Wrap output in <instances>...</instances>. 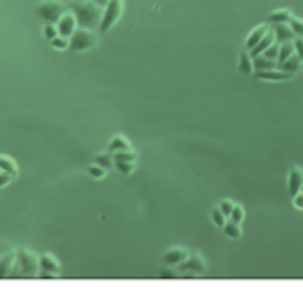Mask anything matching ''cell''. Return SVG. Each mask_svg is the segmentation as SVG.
<instances>
[{
    "label": "cell",
    "mask_w": 303,
    "mask_h": 287,
    "mask_svg": "<svg viewBox=\"0 0 303 287\" xmlns=\"http://www.w3.org/2000/svg\"><path fill=\"white\" fill-rule=\"evenodd\" d=\"M38 277H43V279H57V277H61V275H57V273H51V271H45V269H38V273H36Z\"/></svg>",
    "instance_id": "74e56055"
},
{
    "label": "cell",
    "mask_w": 303,
    "mask_h": 287,
    "mask_svg": "<svg viewBox=\"0 0 303 287\" xmlns=\"http://www.w3.org/2000/svg\"><path fill=\"white\" fill-rule=\"evenodd\" d=\"M303 188V170L299 166H293L289 170V176H287V190L289 194H297Z\"/></svg>",
    "instance_id": "30bf717a"
},
{
    "label": "cell",
    "mask_w": 303,
    "mask_h": 287,
    "mask_svg": "<svg viewBox=\"0 0 303 287\" xmlns=\"http://www.w3.org/2000/svg\"><path fill=\"white\" fill-rule=\"evenodd\" d=\"M291 10L287 8H279V10H273L269 16H267V25L273 27V25H287L291 21Z\"/></svg>",
    "instance_id": "5bb4252c"
},
{
    "label": "cell",
    "mask_w": 303,
    "mask_h": 287,
    "mask_svg": "<svg viewBox=\"0 0 303 287\" xmlns=\"http://www.w3.org/2000/svg\"><path fill=\"white\" fill-rule=\"evenodd\" d=\"M95 164H99L101 168H105V170H111L115 164H113V154L111 152H103V154H97L95 158H93Z\"/></svg>",
    "instance_id": "cb8c5ba5"
},
{
    "label": "cell",
    "mask_w": 303,
    "mask_h": 287,
    "mask_svg": "<svg viewBox=\"0 0 303 287\" xmlns=\"http://www.w3.org/2000/svg\"><path fill=\"white\" fill-rule=\"evenodd\" d=\"M99 41L97 32L91 31V29H81L77 27V31L69 36V51H87L91 47H95Z\"/></svg>",
    "instance_id": "3957f363"
},
{
    "label": "cell",
    "mask_w": 303,
    "mask_h": 287,
    "mask_svg": "<svg viewBox=\"0 0 303 287\" xmlns=\"http://www.w3.org/2000/svg\"><path fill=\"white\" fill-rule=\"evenodd\" d=\"M65 6L59 2V0H43L38 6H36V14L43 23H51V25H57L59 18L65 14Z\"/></svg>",
    "instance_id": "5b68a950"
},
{
    "label": "cell",
    "mask_w": 303,
    "mask_h": 287,
    "mask_svg": "<svg viewBox=\"0 0 303 287\" xmlns=\"http://www.w3.org/2000/svg\"><path fill=\"white\" fill-rule=\"evenodd\" d=\"M293 206L297 211H303V190H299L297 194H293Z\"/></svg>",
    "instance_id": "d590c367"
},
{
    "label": "cell",
    "mask_w": 303,
    "mask_h": 287,
    "mask_svg": "<svg viewBox=\"0 0 303 287\" xmlns=\"http://www.w3.org/2000/svg\"><path fill=\"white\" fill-rule=\"evenodd\" d=\"M289 29L293 31L295 36H303V18H297V16H291V21L287 23Z\"/></svg>",
    "instance_id": "484cf974"
},
{
    "label": "cell",
    "mask_w": 303,
    "mask_h": 287,
    "mask_svg": "<svg viewBox=\"0 0 303 287\" xmlns=\"http://www.w3.org/2000/svg\"><path fill=\"white\" fill-rule=\"evenodd\" d=\"M218 208H220V211H223V215L229 219V217H231V213H233V208H235V202H233L231 198H225V200H220V202H218Z\"/></svg>",
    "instance_id": "f546056e"
},
{
    "label": "cell",
    "mask_w": 303,
    "mask_h": 287,
    "mask_svg": "<svg viewBox=\"0 0 303 287\" xmlns=\"http://www.w3.org/2000/svg\"><path fill=\"white\" fill-rule=\"evenodd\" d=\"M253 67H255V71H267V69H275L277 61H271L267 57L259 55V57H253Z\"/></svg>",
    "instance_id": "ffe728a7"
},
{
    "label": "cell",
    "mask_w": 303,
    "mask_h": 287,
    "mask_svg": "<svg viewBox=\"0 0 303 287\" xmlns=\"http://www.w3.org/2000/svg\"><path fill=\"white\" fill-rule=\"evenodd\" d=\"M49 45L53 47V49H57V51H65V49H69V39H65V36H55L53 41H49Z\"/></svg>",
    "instance_id": "83f0119b"
},
{
    "label": "cell",
    "mask_w": 303,
    "mask_h": 287,
    "mask_svg": "<svg viewBox=\"0 0 303 287\" xmlns=\"http://www.w3.org/2000/svg\"><path fill=\"white\" fill-rule=\"evenodd\" d=\"M229 221H233V223H236V224H240L243 221H245V208H243L240 204H235V208H233Z\"/></svg>",
    "instance_id": "f1b7e54d"
},
{
    "label": "cell",
    "mask_w": 303,
    "mask_h": 287,
    "mask_svg": "<svg viewBox=\"0 0 303 287\" xmlns=\"http://www.w3.org/2000/svg\"><path fill=\"white\" fill-rule=\"evenodd\" d=\"M301 67H303V63L299 61V57L293 53L289 59H285L283 63L279 65V69H283V71H287V73H291V75H295V73H299L301 71Z\"/></svg>",
    "instance_id": "d6986e66"
},
{
    "label": "cell",
    "mask_w": 303,
    "mask_h": 287,
    "mask_svg": "<svg viewBox=\"0 0 303 287\" xmlns=\"http://www.w3.org/2000/svg\"><path fill=\"white\" fill-rule=\"evenodd\" d=\"M210 221H212V224H214V226L223 228V226H225V223H227L229 219H227V217L223 215V211H220L218 206H214V208L210 211Z\"/></svg>",
    "instance_id": "d4e9b609"
},
{
    "label": "cell",
    "mask_w": 303,
    "mask_h": 287,
    "mask_svg": "<svg viewBox=\"0 0 303 287\" xmlns=\"http://www.w3.org/2000/svg\"><path fill=\"white\" fill-rule=\"evenodd\" d=\"M69 10L77 18V27L81 29H99L103 8L93 0H69Z\"/></svg>",
    "instance_id": "6da1fadb"
},
{
    "label": "cell",
    "mask_w": 303,
    "mask_h": 287,
    "mask_svg": "<svg viewBox=\"0 0 303 287\" xmlns=\"http://www.w3.org/2000/svg\"><path fill=\"white\" fill-rule=\"evenodd\" d=\"M93 2H97V4H99L101 8H105V4H107L109 0H93Z\"/></svg>",
    "instance_id": "f35d334b"
},
{
    "label": "cell",
    "mask_w": 303,
    "mask_h": 287,
    "mask_svg": "<svg viewBox=\"0 0 303 287\" xmlns=\"http://www.w3.org/2000/svg\"><path fill=\"white\" fill-rule=\"evenodd\" d=\"M38 273V257H34L31 251L27 249H21L16 251V259H14V265H12V271H10V277H34Z\"/></svg>",
    "instance_id": "7a4b0ae2"
},
{
    "label": "cell",
    "mask_w": 303,
    "mask_h": 287,
    "mask_svg": "<svg viewBox=\"0 0 303 287\" xmlns=\"http://www.w3.org/2000/svg\"><path fill=\"white\" fill-rule=\"evenodd\" d=\"M301 190H303V188H301Z\"/></svg>",
    "instance_id": "60d3db41"
},
{
    "label": "cell",
    "mask_w": 303,
    "mask_h": 287,
    "mask_svg": "<svg viewBox=\"0 0 303 287\" xmlns=\"http://www.w3.org/2000/svg\"><path fill=\"white\" fill-rule=\"evenodd\" d=\"M43 34L47 41H53L55 36H59V31H57V25H51V23H45V29H43Z\"/></svg>",
    "instance_id": "d6a6232c"
},
{
    "label": "cell",
    "mask_w": 303,
    "mask_h": 287,
    "mask_svg": "<svg viewBox=\"0 0 303 287\" xmlns=\"http://www.w3.org/2000/svg\"><path fill=\"white\" fill-rule=\"evenodd\" d=\"M14 259H16V253H6V255L0 257V279L10 277V271H12Z\"/></svg>",
    "instance_id": "ac0fdd59"
},
{
    "label": "cell",
    "mask_w": 303,
    "mask_h": 287,
    "mask_svg": "<svg viewBox=\"0 0 303 287\" xmlns=\"http://www.w3.org/2000/svg\"><path fill=\"white\" fill-rule=\"evenodd\" d=\"M65 2H69V0H65Z\"/></svg>",
    "instance_id": "ab89813d"
},
{
    "label": "cell",
    "mask_w": 303,
    "mask_h": 287,
    "mask_svg": "<svg viewBox=\"0 0 303 287\" xmlns=\"http://www.w3.org/2000/svg\"><path fill=\"white\" fill-rule=\"evenodd\" d=\"M12 178H14L12 174H8V172H2V170H0V188H2V186H6V184H10V182H12Z\"/></svg>",
    "instance_id": "8d00e7d4"
},
{
    "label": "cell",
    "mask_w": 303,
    "mask_h": 287,
    "mask_svg": "<svg viewBox=\"0 0 303 287\" xmlns=\"http://www.w3.org/2000/svg\"><path fill=\"white\" fill-rule=\"evenodd\" d=\"M57 31H59L61 36H65V39H69L73 32L77 31V18H75V14H73L71 10L65 12V14L59 18V23H57Z\"/></svg>",
    "instance_id": "52a82bcc"
},
{
    "label": "cell",
    "mask_w": 303,
    "mask_h": 287,
    "mask_svg": "<svg viewBox=\"0 0 303 287\" xmlns=\"http://www.w3.org/2000/svg\"><path fill=\"white\" fill-rule=\"evenodd\" d=\"M87 172H89V174H91L95 180H103V178H105V174H107V170H105V168H101L99 164H95V162H93V164L87 168Z\"/></svg>",
    "instance_id": "4316f807"
},
{
    "label": "cell",
    "mask_w": 303,
    "mask_h": 287,
    "mask_svg": "<svg viewBox=\"0 0 303 287\" xmlns=\"http://www.w3.org/2000/svg\"><path fill=\"white\" fill-rule=\"evenodd\" d=\"M253 75H255L257 79H261V81H287V79L293 77L291 73H287V71H283V69H279V67L267 69V71H255Z\"/></svg>",
    "instance_id": "9c48e42d"
},
{
    "label": "cell",
    "mask_w": 303,
    "mask_h": 287,
    "mask_svg": "<svg viewBox=\"0 0 303 287\" xmlns=\"http://www.w3.org/2000/svg\"><path fill=\"white\" fill-rule=\"evenodd\" d=\"M263 57H267L271 61H277V57H279V43H273L269 49L263 53Z\"/></svg>",
    "instance_id": "836d02e7"
},
{
    "label": "cell",
    "mask_w": 303,
    "mask_h": 287,
    "mask_svg": "<svg viewBox=\"0 0 303 287\" xmlns=\"http://www.w3.org/2000/svg\"><path fill=\"white\" fill-rule=\"evenodd\" d=\"M273 34H275V43H291L295 39L293 31L289 29V25H273Z\"/></svg>",
    "instance_id": "4fadbf2b"
},
{
    "label": "cell",
    "mask_w": 303,
    "mask_h": 287,
    "mask_svg": "<svg viewBox=\"0 0 303 287\" xmlns=\"http://www.w3.org/2000/svg\"><path fill=\"white\" fill-rule=\"evenodd\" d=\"M188 255H190V253H188L184 247H172V249H168V251L164 253L162 263L168 265V267H178L184 259H188Z\"/></svg>",
    "instance_id": "ba28073f"
},
{
    "label": "cell",
    "mask_w": 303,
    "mask_h": 287,
    "mask_svg": "<svg viewBox=\"0 0 303 287\" xmlns=\"http://www.w3.org/2000/svg\"><path fill=\"white\" fill-rule=\"evenodd\" d=\"M38 269H45V271H51V273H57L61 275V265L51 253H45V255L38 257Z\"/></svg>",
    "instance_id": "7c38bea8"
},
{
    "label": "cell",
    "mask_w": 303,
    "mask_h": 287,
    "mask_svg": "<svg viewBox=\"0 0 303 287\" xmlns=\"http://www.w3.org/2000/svg\"><path fill=\"white\" fill-rule=\"evenodd\" d=\"M178 273L180 277H194V275H204L206 273V261L204 257L198 253H190L188 259H184L178 267Z\"/></svg>",
    "instance_id": "8992f818"
},
{
    "label": "cell",
    "mask_w": 303,
    "mask_h": 287,
    "mask_svg": "<svg viewBox=\"0 0 303 287\" xmlns=\"http://www.w3.org/2000/svg\"><path fill=\"white\" fill-rule=\"evenodd\" d=\"M126 150H134L132 144H130V140H126L122 133H117L115 138H111V142L107 146V152L115 154V152H126Z\"/></svg>",
    "instance_id": "2e32d148"
},
{
    "label": "cell",
    "mask_w": 303,
    "mask_h": 287,
    "mask_svg": "<svg viewBox=\"0 0 303 287\" xmlns=\"http://www.w3.org/2000/svg\"><path fill=\"white\" fill-rule=\"evenodd\" d=\"M273 43H275V34H273V29H271V31L267 32V34H265V36H263V39H261V41H259V43H257L251 51H249V53H251V57H259V55H263V53L269 49Z\"/></svg>",
    "instance_id": "9a60e30c"
},
{
    "label": "cell",
    "mask_w": 303,
    "mask_h": 287,
    "mask_svg": "<svg viewBox=\"0 0 303 287\" xmlns=\"http://www.w3.org/2000/svg\"><path fill=\"white\" fill-rule=\"evenodd\" d=\"M223 233L231 239H240L243 237V231H240V224L233 223V221H227L225 226H223Z\"/></svg>",
    "instance_id": "603a6c76"
},
{
    "label": "cell",
    "mask_w": 303,
    "mask_h": 287,
    "mask_svg": "<svg viewBox=\"0 0 303 287\" xmlns=\"http://www.w3.org/2000/svg\"><path fill=\"white\" fill-rule=\"evenodd\" d=\"M295 53V49H293V41L291 43H281L279 45V57H277V67L283 63L285 59H289L291 55Z\"/></svg>",
    "instance_id": "44dd1931"
},
{
    "label": "cell",
    "mask_w": 303,
    "mask_h": 287,
    "mask_svg": "<svg viewBox=\"0 0 303 287\" xmlns=\"http://www.w3.org/2000/svg\"><path fill=\"white\" fill-rule=\"evenodd\" d=\"M238 71H240V73H245V75H253V73H255L253 57H251V53H249L247 49L238 55Z\"/></svg>",
    "instance_id": "e0dca14e"
},
{
    "label": "cell",
    "mask_w": 303,
    "mask_h": 287,
    "mask_svg": "<svg viewBox=\"0 0 303 287\" xmlns=\"http://www.w3.org/2000/svg\"><path fill=\"white\" fill-rule=\"evenodd\" d=\"M269 31H271V27L267 25V23H263V25H259V27H255L253 31L249 32L247 41H245V49H247V51H251V49H253V47H255V45H257V43H259V41H261V39H263V36H265Z\"/></svg>",
    "instance_id": "8fae6325"
},
{
    "label": "cell",
    "mask_w": 303,
    "mask_h": 287,
    "mask_svg": "<svg viewBox=\"0 0 303 287\" xmlns=\"http://www.w3.org/2000/svg\"><path fill=\"white\" fill-rule=\"evenodd\" d=\"M160 277H162V279H176V277H180V273H178L176 267L164 265V269H160Z\"/></svg>",
    "instance_id": "4dcf8cb0"
},
{
    "label": "cell",
    "mask_w": 303,
    "mask_h": 287,
    "mask_svg": "<svg viewBox=\"0 0 303 287\" xmlns=\"http://www.w3.org/2000/svg\"><path fill=\"white\" fill-rule=\"evenodd\" d=\"M0 170H2V172H8V174H12V176H18V166H16V162L12 158H8V156H0Z\"/></svg>",
    "instance_id": "7402d4cb"
},
{
    "label": "cell",
    "mask_w": 303,
    "mask_h": 287,
    "mask_svg": "<svg viewBox=\"0 0 303 287\" xmlns=\"http://www.w3.org/2000/svg\"><path fill=\"white\" fill-rule=\"evenodd\" d=\"M113 164L122 174H132L135 170V162H113Z\"/></svg>",
    "instance_id": "1f68e13d"
},
{
    "label": "cell",
    "mask_w": 303,
    "mask_h": 287,
    "mask_svg": "<svg viewBox=\"0 0 303 287\" xmlns=\"http://www.w3.org/2000/svg\"><path fill=\"white\" fill-rule=\"evenodd\" d=\"M122 12H124V0H109V2L105 4V8H103L101 25H99V29H97L99 34H105V32H109V29H113L115 23L119 21Z\"/></svg>",
    "instance_id": "277c9868"
},
{
    "label": "cell",
    "mask_w": 303,
    "mask_h": 287,
    "mask_svg": "<svg viewBox=\"0 0 303 287\" xmlns=\"http://www.w3.org/2000/svg\"><path fill=\"white\" fill-rule=\"evenodd\" d=\"M293 49H295V55L299 57V61L303 63V36H295L293 39Z\"/></svg>",
    "instance_id": "e575fe53"
}]
</instances>
